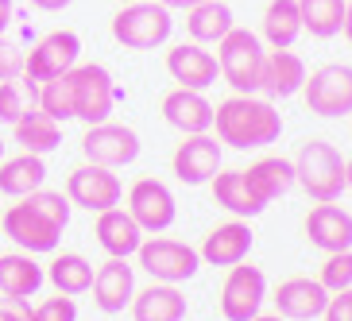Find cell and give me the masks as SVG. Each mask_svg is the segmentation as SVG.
<instances>
[{"label":"cell","instance_id":"e575fe53","mask_svg":"<svg viewBox=\"0 0 352 321\" xmlns=\"http://www.w3.org/2000/svg\"><path fill=\"white\" fill-rule=\"evenodd\" d=\"M28 113V85L0 82V124H16Z\"/></svg>","mask_w":352,"mask_h":321},{"label":"cell","instance_id":"f35d334b","mask_svg":"<svg viewBox=\"0 0 352 321\" xmlns=\"http://www.w3.org/2000/svg\"><path fill=\"white\" fill-rule=\"evenodd\" d=\"M28 318H32L28 298H8V294H0V321H28Z\"/></svg>","mask_w":352,"mask_h":321},{"label":"cell","instance_id":"d4e9b609","mask_svg":"<svg viewBox=\"0 0 352 321\" xmlns=\"http://www.w3.org/2000/svg\"><path fill=\"white\" fill-rule=\"evenodd\" d=\"M209 186H213L217 206L228 209V213H232V217H240V221L259 217V213L267 209L256 194H252V186H248V178H244V170H217Z\"/></svg>","mask_w":352,"mask_h":321},{"label":"cell","instance_id":"4dcf8cb0","mask_svg":"<svg viewBox=\"0 0 352 321\" xmlns=\"http://www.w3.org/2000/svg\"><path fill=\"white\" fill-rule=\"evenodd\" d=\"M298 35H302L298 0H271L263 8V39H267V47H294Z\"/></svg>","mask_w":352,"mask_h":321},{"label":"cell","instance_id":"2e32d148","mask_svg":"<svg viewBox=\"0 0 352 321\" xmlns=\"http://www.w3.org/2000/svg\"><path fill=\"white\" fill-rule=\"evenodd\" d=\"M306 240L314 248H321L325 256L329 252H344L352 248V213L333 201H318V206L306 213Z\"/></svg>","mask_w":352,"mask_h":321},{"label":"cell","instance_id":"7402d4cb","mask_svg":"<svg viewBox=\"0 0 352 321\" xmlns=\"http://www.w3.org/2000/svg\"><path fill=\"white\" fill-rule=\"evenodd\" d=\"M94 236L113 259H128V256L140 252V244H144V228L132 221L128 209L113 206V209H104V213H97Z\"/></svg>","mask_w":352,"mask_h":321},{"label":"cell","instance_id":"9a60e30c","mask_svg":"<svg viewBox=\"0 0 352 321\" xmlns=\"http://www.w3.org/2000/svg\"><path fill=\"white\" fill-rule=\"evenodd\" d=\"M166 74L175 78L182 89H197L206 93L209 85L221 78V66H217V54L206 51V43H178L166 51Z\"/></svg>","mask_w":352,"mask_h":321},{"label":"cell","instance_id":"cb8c5ba5","mask_svg":"<svg viewBox=\"0 0 352 321\" xmlns=\"http://www.w3.org/2000/svg\"><path fill=\"white\" fill-rule=\"evenodd\" d=\"M244 178H248L252 194H256L263 206H271L275 197H283L290 186H294V163L283 159V155H263L244 170Z\"/></svg>","mask_w":352,"mask_h":321},{"label":"cell","instance_id":"ffe728a7","mask_svg":"<svg viewBox=\"0 0 352 321\" xmlns=\"http://www.w3.org/2000/svg\"><path fill=\"white\" fill-rule=\"evenodd\" d=\"M163 120L170 128H178L182 135H201L213 128V104L206 101V93L178 85L163 97Z\"/></svg>","mask_w":352,"mask_h":321},{"label":"cell","instance_id":"44dd1931","mask_svg":"<svg viewBox=\"0 0 352 321\" xmlns=\"http://www.w3.org/2000/svg\"><path fill=\"white\" fill-rule=\"evenodd\" d=\"M252 228L248 221H225V225H217L213 232L206 236V244H201V252L197 256L206 259L209 267H236L240 259H248L252 252Z\"/></svg>","mask_w":352,"mask_h":321},{"label":"cell","instance_id":"ac0fdd59","mask_svg":"<svg viewBox=\"0 0 352 321\" xmlns=\"http://www.w3.org/2000/svg\"><path fill=\"white\" fill-rule=\"evenodd\" d=\"M306 85V63L302 54H294L290 47H271L267 58H263V82H259V93L267 101H283V97L302 93Z\"/></svg>","mask_w":352,"mask_h":321},{"label":"cell","instance_id":"ba28073f","mask_svg":"<svg viewBox=\"0 0 352 321\" xmlns=\"http://www.w3.org/2000/svg\"><path fill=\"white\" fill-rule=\"evenodd\" d=\"M302 93H306V109L314 116H325V120L349 116L352 113V66L329 63V66H321V70L306 74Z\"/></svg>","mask_w":352,"mask_h":321},{"label":"cell","instance_id":"60d3db41","mask_svg":"<svg viewBox=\"0 0 352 321\" xmlns=\"http://www.w3.org/2000/svg\"><path fill=\"white\" fill-rule=\"evenodd\" d=\"M12 12H16L12 8V0H0V35H4V27L12 23Z\"/></svg>","mask_w":352,"mask_h":321},{"label":"cell","instance_id":"52a82bcc","mask_svg":"<svg viewBox=\"0 0 352 321\" xmlns=\"http://www.w3.org/2000/svg\"><path fill=\"white\" fill-rule=\"evenodd\" d=\"M140 267L151 275L155 283H186L197 275V267H201V256H197V248H190V244H182V240L175 236H151L140 244Z\"/></svg>","mask_w":352,"mask_h":321},{"label":"cell","instance_id":"ee69618b","mask_svg":"<svg viewBox=\"0 0 352 321\" xmlns=\"http://www.w3.org/2000/svg\"><path fill=\"white\" fill-rule=\"evenodd\" d=\"M252 321H287V318H279V313H256Z\"/></svg>","mask_w":352,"mask_h":321},{"label":"cell","instance_id":"d6a6232c","mask_svg":"<svg viewBox=\"0 0 352 321\" xmlns=\"http://www.w3.org/2000/svg\"><path fill=\"white\" fill-rule=\"evenodd\" d=\"M66 74H58L51 82H39V97H35V104H39L51 120H58V124H63V120H74V97H70V78H66Z\"/></svg>","mask_w":352,"mask_h":321},{"label":"cell","instance_id":"9c48e42d","mask_svg":"<svg viewBox=\"0 0 352 321\" xmlns=\"http://www.w3.org/2000/svg\"><path fill=\"white\" fill-rule=\"evenodd\" d=\"M267 302V279L263 271L252 267L248 259H240L236 267H228L225 287H221V313L225 321H252Z\"/></svg>","mask_w":352,"mask_h":321},{"label":"cell","instance_id":"f1b7e54d","mask_svg":"<svg viewBox=\"0 0 352 321\" xmlns=\"http://www.w3.org/2000/svg\"><path fill=\"white\" fill-rule=\"evenodd\" d=\"M12 135H16V144H20L23 151H32V155H47V151H54V147L63 144V128H58V120H51L39 104L28 109V113L12 124Z\"/></svg>","mask_w":352,"mask_h":321},{"label":"cell","instance_id":"7a4b0ae2","mask_svg":"<svg viewBox=\"0 0 352 321\" xmlns=\"http://www.w3.org/2000/svg\"><path fill=\"white\" fill-rule=\"evenodd\" d=\"M290 163H294V186H302L314 201H337L349 190L341 151L325 140H306Z\"/></svg>","mask_w":352,"mask_h":321},{"label":"cell","instance_id":"4316f807","mask_svg":"<svg viewBox=\"0 0 352 321\" xmlns=\"http://www.w3.org/2000/svg\"><path fill=\"white\" fill-rule=\"evenodd\" d=\"M43 182H47V163H43V155L20 151V155H12V159H0V194L28 197L35 190H43Z\"/></svg>","mask_w":352,"mask_h":321},{"label":"cell","instance_id":"8992f818","mask_svg":"<svg viewBox=\"0 0 352 321\" xmlns=\"http://www.w3.org/2000/svg\"><path fill=\"white\" fill-rule=\"evenodd\" d=\"M66 78H70V97H74V120H82L85 128L104 124L116 104L113 74L97 63H78Z\"/></svg>","mask_w":352,"mask_h":321},{"label":"cell","instance_id":"277c9868","mask_svg":"<svg viewBox=\"0 0 352 321\" xmlns=\"http://www.w3.org/2000/svg\"><path fill=\"white\" fill-rule=\"evenodd\" d=\"M175 20L170 8H163L159 0H132L120 4V12L113 16V39L128 51H155L170 39Z\"/></svg>","mask_w":352,"mask_h":321},{"label":"cell","instance_id":"484cf974","mask_svg":"<svg viewBox=\"0 0 352 321\" xmlns=\"http://www.w3.org/2000/svg\"><path fill=\"white\" fill-rule=\"evenodd\" d=\"M47 283V271L35 263L32 252H8L0 256V294L8 298H32Z\"/></svg>","mask_w":352,"mask_h":321},{"label":"cell","instance_id":"603a6c76","mask_svg":"<svg viewBox=\"0 0 352 321\" xmlns=\"http://www.w3.org/2000/svg\"><path fill=\"white\" fill-rule=\"evenodd\" d=\"M135 321H186V294L175 283H155L132 294Z\"/></svg>","mask_w":352,"mask_h":321},{"label":"cell","instance_id":"30bf717a","mask_svg":"<svg viewBox=\"0 0 352 321\" xmlns=\"http://www.w3.org/2000/svg\"><path fill=\"white\" fill-rule=\"evenodd\" d=\"M66 197H70V206H78V209L104 213V209L120 206L124 186H120V178H116L109 166L82 163V166H74L70 178H66Z\"/></svg>","mask_w":352,"mask_h":321},{"label":"cell","instance_id":"e0dca14e","mask_svg":"<svg viewBox=\"0 0 352 321\" xmlns=\"http://www.w3.org/2000/svg\"><path fill=\"white\" fill-rule=\"evenodd\" d=\"M94 302L101 313H124V306H132L135 294V267H128V259H104L94 271Z\"/></svg>","mask_w":352,"mask_h":321},{"label":"cell","instance_id":"7c38bea8","mask_svg":"<svg viewBox=\"0 0 352 321\" xmlns=\"http://www.w3.org/2000/svg\"><path fill=\"white\" fill-rule=\"evenodd\" d=\"M78 54H82V39L74 32H51L35 43L28 58H23V82H51L58 74L74 70L78 66Z\"/></svg>","mask_w":352,"mask_h":321},{"label":"cell","instance_id":"f546056e","mask_svg":"<svg viewBox=\"0 0 352 321\" xmlns=\"http://www.w3.org/2000/svg\"><path fill=\"white\" fill-rule=\"evenodd\" d=\"M47 279H51V287L58 290V294L78 298V294H85V290L94 287V263L85 256H78V252H63V256L51 259Z\"/></svg>","mask_w":352,"mask_h":321},{"label":"cell","instance_id":"83f0119b","mask_svg":"<svg viewBox=\"0 0 352 321\" xmlns=\"http://www.w3.org/2000/svg\"><path fill=\"white\" fill-rule=\"evenodd\" d=\"M232 27V8L225 0H197L194 8H186V32L194 43H221Z\"/></svg>","mask_w":352,"mask_h":321},{"label":"cell","instance_id":"7dc6e473","mask_svg":"<svg viewBox=\"0 0 352 321\" xmlns=\"http://www.w3.org/2000/svg\"><path fill=\"white\" fill-rule=\"evenodd\" d=\"M0 159H4V144H0Z\"/></svg>","mask_w":352,"mask_h":321},{"label":"cell","instance_id":"d590c367","mask_svg":"<svg viewBox=\"0 0 352 321\" xmlns=\"http://www.w3.org/2000/svg\"><path fill=\"white\" fill-rule=\"evenodd\" d=\"M28 321H78V306L70 294H54V298H43Z\"/></svg>","mask_w":352,"mask_h":321},{"label":"cell","instance_id":"b9f144b4","mask_svg":"<svg viewBox=\"0 0 352 321\" xmlns=\"http://www.w3.org/2000/svg\"><path fill=\"white\" fill-rule=\"evenodd\" d=\"M341 35H344V39L352 43V0H349V4H344V27H341Z\"/></svg>","mask_w":352,"mask_h":321},{"label":"cell","instance_id":"8d00e7d4","mask_svg":"<svg viewBox=\"0 0 352 321\" xmlns=\"http://www.w3.org/2000/svg\"><path fill=\"white\" fill-rule=\"evenodd\" d=\"M23 58H28V54H23L16 43H8L4 35H0V82H16V78H23Z\"/></svg>","mask_w":352,"mask_h":321},{"label":"cell","instance_id":"bcb514c9","mask_svg":"<svg viewBox=\"0 0 352 321\" xmlns=\"http://www.w3.org/2000/svg\"><path fill=\"white\" fill-rule=\"evenodd\" d=\"M116 4H132V0H116Z\"/></svg>","mask_w":352,"mask_h":321},{"label":"cell","instance_id":"5b68a950","mask_svg":"<svg viewBox=\"0 0 352 321\" xmlns=\"http://www.w3.org/2000/svg\"><path fill=\"white\" fill-rule=\"evenodd\" d=\"M63 228L66 225H58L32 197H20L16 206L4 209V236L20 252H32V256H39V252H58Z\"/></svg>","mask_w":352,"mask_h":321},{"label":"cell","instance_id":"3957f363","mask_svg":"<svg viewBox=\"0 0 352 321\" xmlns=\"http://www.w3.org/2000/svg\"><path fill=\"white\" fill-rule=\"evenodd\" d=\"M263 58H267V47H263V39H259L256 32H248V27H232V32L217 43L221 78L232 85V93H259Z\"/></svg>","mask_w":352,"mask_h":321},{"label":"cell","instance_id":"7bdbcfd3","mask_svg":"<svg viewBox=\"0 0 352 321\" xmlns=\"http://www.w3.org/2000/svg\"><path fill=\"white\" fill-rule=\"evenodd\" d=\"M159 4H163V8H170V12H175V8H194L197 0H159Z\"/></svg>","mask_w":352,"mask_h":321},{"label":"cell","instance_id":"8fae6325","mask_svg":"<svg viewBox=\"0 0 352 321\" xmlns=\"http://www.w3.org/2000/svg\"><path fill=\"white\" fill-rule=\"evenodd\" d=\"M82 151H85V163H97V166H128L135 163L140 155V135L135 128L128 124H113V120H104V124H89L82 135Z\"/></svg>","mask_w":352,"mask_h":321},{"label":"cell","instance_id":"6da1fadb","mask_svg":"<svg viewBox=\"0 0 352 321\" xmlns=\"http://www.w3.org/2000/svg\"><path fill=\"white\" fill-rule=\"evenodd\" d=\"M213 128H217L221 144L236 147V151H259L283 135V116L267 97L232 93L213 109Z\"/></svg>","mask_w":352,"mask_h":321},{"label":"cell","instance_id":"1f68e13d","mask_svg":"<svg viewBox=\"0 0 352 321\" xmlns=\"http://www.w3.org/2000/svg\"><path fill=\"white\" fill-rule=\"evenodd\" d=\"M344 4H349V0H298L302 32H310L314 39H333V35H341Z\"/></svg>","mask_w":352,"mask_h":321},{"label":"cell","instance_id":"f6af8a7d","mask_svg":"<svg viewBox=\"0 0 352 321\" xmlns=\"http://www.w3.org/2000/svg\"><path fill=\"white\" fill-rule=\"evenodd\" d=\"M344 178H349V190H352V159H344Z\"/></svg>","mask_w":352,"mask_h":321},{"label":"cell","instance_id":"ab89813d","mask_svg":"<svg viewBox=\"0 0 352 321\" xmlns=\"http://www.w3.org/2000/svg\"><path fill=\"white\" fill-rule=\"evenodd\" d=\"M32 8H39V12H63L70 0H28Z\"/></svg>","mask_w":352,"mask_h":321},{"label":"cell","instance_id":"d6986e66","mask_svg":"<svg viewBox=\"0 0 352 321\" xmlns=\"http://www.w3.org/2000/svg\"><path fill=\"white\" fill-rule=\"evenodd\" d=\"M325 302H329V290L321 287L318 279H287L275 287V313L287 321H314L325 313Z\"/></svg>","mask_w":352,"mask_h":321},{"label":"cell","instance_id":"5bb4252c","mask_svg":"<svg viewBox=\"0 0 352 321\" xmlns=\"http://www.w3.org/2000/svg\"><path fill=\"white\" fill-rule=\"evenodd\" d=\"M175 178L178 182H186V186H206L213 182V175L221 170V140L217 135H182V144L175 147Z\"/></svg>","mask_w":352,"mask_h":321},{"label":"cell","instance_id":"836d02e7","mask_svg":"<svg viewBox=\"0 0 352 321\" xmlns=\"http://www.w3.org/2000/svg\"><path fill=\"white\" fill-rule=\"evenodd\" d=\"M318 283L329 290V294H337V290H349V287H352V248L329 252V256H325V263H321Z\"/></svg>","mask_w":352,"mask_h":321},{"label":"cell","instance_id":"4fadbf2b","mask_svg":"<svg viewBox=\"0 0 352 321\" xmlns=\"http://www.w3.org/2000/svg\"><path fill=\"white\" fill-rule=\"evenodd\" d=\"M128 213H132V221L144 232H166L178 217V206H175V194H170L166 182H159V178H140L128 190Z\"/></svg>","mask_w":352,"mask_h":321},{"label":"cell","instance_id":"74e56055","mask_svg":"<svg viewBox=\"0 0 352 321\" xmlns=\"http://www.w3.org/2000/svg\"><path fill=\"white\" fill-rule=\"evenodd\" d=\"M321 318H325V321H352V287L329 294V302H325V313H321Z\"/></svg>","mask_w":352,"mask_h":321}]
</instances>
